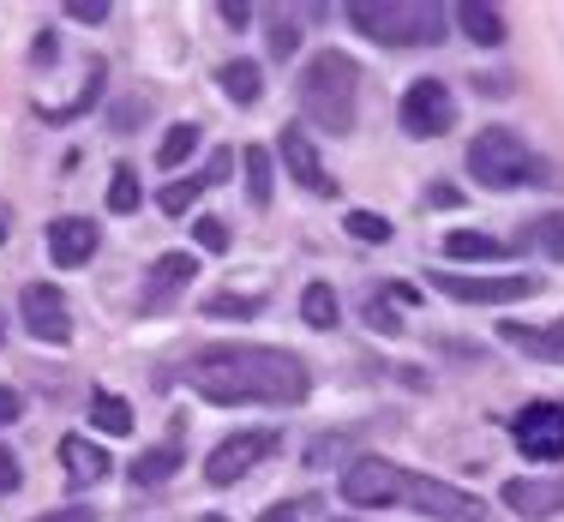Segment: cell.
Returning <instances> with one entry per match:
<instances>
[{
  "instance_id": "obj_1",
  "label": "cell",
  "mask_w": 564,
  "mask_h": 522,
  "mask_svg": "<svg viewBox=\"0 0 564 522\" xmlns=\"http://www.w3.org/2000/svg\"><path fill=\"white\" fill-rule=\"evenodd\" d=\"M186 384L217 409H294L313 391V372L289 348L264 342H205L186 360Z\"/></svg>"
},
{
  "instance_id": "obj_2",
  "label": "cell",
  "mask_w": 564,
  "mask_h": 522,
  "mask_svg": "<svg viewBox=\"0 0 564 522\" xmlns=\"http://www.w3.org/2000/svg\"><path fill=\"white\" fill-rule=\"evenodd\" d=\"M294 97H301V115L313 120V127H325L330 139H343V132H355V109H360V66L343 55V48H325V55H313L301 66V85H294Z\"/></svg>"
},
{
  "instance_id": "obj_3",
  "label": "cell",
  "mask_w": 564,
  "mask_h": 522,
  "mask_svg": "<svg viewBox=\"0 0 564 522\" xmlns=\"http://www.w3.org/2000/svg\"><path fill=\"white\" fill-rule=\"evenodd\" d=\"M468 174H475L480 186H492V193H510V186H558L553 163L510 127H480L475 132V144H468Z\"/></svg>"
},
{
  "instance_id": "obj_4",
  "label": "cell",
  "mask_w": 564,
  "mask_h": 522,
  "mask_svg": "<svg viewBox=\"0 0 564 522\" xmlns=\"http://www.w3.org/2000/svg\"><path fill=\"white\" fill-rule=\"evenodd\" d=\"M348 24L360 36L384 48H426L445 43V7H426V0H355L348 7Z\"/></svg>"
},
{
  "instance_id": "obj_5",
  "label": "cell",
  "mask_w": 564,
  "mask_h": 522,
  "mask_svg": "<svg viewBox=\"0 0 564 522\" xmlns=\"http://www.w3.org/2000/svg\"><path fill=\"white\" fill-rule=\"evenodd\" d=\"M397 504H402V511L433 516V522H487V504H480L475 492L451 487V480H433V475H409Z\"/></svg>"
},
{
  "instance_id": "obj_6",
  "label": "cell",
  "mask_w": 564,
  "mask_h": 522,
  "mask_svg": "<svg viewBox=\"0 0 564 522\" xmlns=\"http://www.w3.org/2000/svg\"><path fill=\"white\" fill-rule=\"evenodd\" d=\"M402 132H414V139H445L456 127V97L445 78H414L409 90H402Z\"/></svg>"
},
{
  "instance_id": "obj_7",
  "label": "cell",
  "mask_w": 564,
  "mask_h": 522,
  "mask_svg": "<svg viewBox=\"0 0 564 522\" xmlns=\"http://www.w3.org/2000/svg\"><path fill=\"white\" fill-rule=\"evenodd\" d=\"M402 480H409V468L384 463V457H360L343 468V499L355 504V511H391L402 499Z\"/></svg>"
},
{
  "instance_id": "obj_8",
  "label": "cell",
  "mask_w": 564,
  "mask_h": 522,
  "mask_svg": "<svg viewBox=\"0 0 564 522\" xmlns=\"http://www.w3.org/2000/svg\"><path fill=\"white\" fill-rule=\"evenodd\" d=\"M276 445H282V433H235V438H223L217 450H210V463H205V480L210 487H235L240 475H252L264 457H276Z\"/></svg>"
},
{
  "instance_id": "obj_9",
  "label": "cell",
  "mask_w": 564,
  "mask_h": 522,
  "mask_svg": "<svg viewBox=\"0 0 564 522\" xmlns=\"http://www.w3.org/2000/svg\"><path fill=\"white\" fill-rule=\"evenodd\" d=\"M510 438L529 463H558L564 457V403H529L510 421Z\"/></svg>"
},
{
  "instance_id": "obj_10",
  "label": "cell",
  "mask_w": 564,
  "mask_h": 522,
  "mask_svg": "<svg viewBox=\"0 0 564 522\" xmlns=\"http://www.w3.org/2000/svg\"><path fill=\"white\" fill-rule=\"evenodd\" d=\"M433 289L451 294V301H475V306H510V301H529L534 276H456V271H433Z\"/></svg>"
},
{
  "instance_id": "obj_11",
  "label": "cell",
  "mask_w": 564,
  "mask_h": 522,
  "mask_svg": "<svg viewBox=\"0 0 564 522\" xmlns=\"http://www.w3.org/2000/svg\"><path fill=\"white\" fill-rule=\"evenodd\" d=\"M19 313H24V330L36 342H73V313H66V294L55 283H24L19 294Z\"/></svg>"
},
{
  "instance_id": "obj_12",
  "label": "cell",
  "mask_w": 564,
  "mask_h": 522,
  "mask_svg": "<svg viewBox=\"0 0 564 522\" xmlns=\"http://www.w3.org/2000/svg\"><path fill=\"white\" fill-rule=\"evenodd\" d=\"M193 276H198V259H193V252H163V259L151 264V276H144V289H139V313H144V318L169 313V306L186 294V283H193Z\"/></svg>"
},
{
  "instance_id": "obj_13",
  "label": "cell",
  "mask_w": 564,
  "mask_h": 522,
  "mask_svg": "<svg viewBox=\"0 0 564 522\" xmlns=\"http://www.w3.org/2000/svg\"><path fill=\"white\" fill-rule=\"evenodd\" d=\"M282 168H289L313 198H330V193H337V181L325 174V163H318V151H313V139H306L301 127H282Z\"/></svg>"
},
{
  "instance_id": "obj_14",
  "label": "cell",
  "mask_w": 564,
  "mask_h": 522,
  "mask_svg": "<svg viewBox=\"0 0 564 522\" xmlns=\"http://www.w3.org/2000/svg\"><path fill=\"white\" fill-rule=\"evenodd\" d=\"M505 511H517L522 522H541V516H558L564 511V480H505Z\"/></svg>"
},
{
  "instance_id": "obj_15",
  "label": "cell",
  "mask_w": 564,
  "mask_h": 522,
  "mask_svg": "<svg viewBox=\"0 0 564 522\" xmlns=\"http://www.w3.org/2000/svg\"><path fill=\"white\" fill-rule=\"evenodd\" d=\"M48 259H55L61 271L90 264V259H97V222H85V217H55V222H48Z\"/></svg>"
},
{
  "instance_id": "obj_16",
  "label": "cell",
  "mask_w": 564,
  "mask_h": 522,
  "mask_svg": "<svg viewBox=\"0 0 564 522\" xmlns=\"http://www.w3.org/2000/svg\"><path fill=\"white\" fill-rule=\"evenodd\" d=\"M499 342H510V348H522V355H534V360H564V318H541V325H499Z\"/></svg>"
},
{
  "instance_id": "obj_17",
  "label": "cell",
  "mask_w": 564,
  "mask_h": 522,
  "mask_svg": "<svg viewBox=\"0 0 564 522\" xmlns=\"http://www.w3.org/2000/svg\"><path fill=\"white\" fill-rule=\"evenodd\" d=\"M61 463H66V480H73V487H97L102 475H109V450L102 445H90L85 433H73V438H61Z\"/></svg>"
},
{
  "instance_id": "obj_18",
  "label": "cell",
  "mask_w": 564,
  "mask_h": 522,
  "mask_svg": "<svg viewBox=\"0 0 564 522\" xmlns=\"http://www.w3.org/2000/svg\"><path fill=\"white\" fill-rule=\"evenodd\" d=\"M456 24H463V36L468 43H480V48H499L505 43V12L499 7H487V0H463V7H456Z\"/></svg>"
},
{
  "instance_id": "obj_19",
  "label": "cell",
  "mask_w": 564,
  "mask_h": 522,
  "mask_svg": "<svg viewBox=\"0 0 564 522\" xmlns=\"http://www.w3.org/2000/svg\"><path fill=\"white\" fill-rule=\"evenodd\" d=\"M445 259H456V264H499V259H510V247L492 240V235H475V229H451L445 235Z\"/></svg>"
},
{
  "instance_id": "obj_20",
  "label": "cell",
  "mask_w": 564,
  "mask_h": 522,
  "mask_svg": "<svg viewBox=\"0 0 564 522\" xmlns=\"http://www.w3.org/2000/svg\"><path fill=\"white\" fill-rule=\"evenodd\" d=\"M217 85H223V97H228V102H240V109H252V102L264 97V73H259V61H228L223 73H217Z\"/></svg>"
},
{
  "instance_id": "obj_21",
  "label": "cell",
  "mask_w": 564,
  "mask_h": 522,
  "mask_svg": "<svg viewBox=\"0 0 564 522\" xmlns=\"http://www.w3.org/2000/svg\"><path fill=\"white\" fill-rule=\"evenodd\" d=\"M174 468H181V445L169 438V445H156V450H139L127 475H132V487H163Z\"/></svg>"
},
{
  "instance_id": "obj_22",
  "label": "cell",
  "mask_w": 564,
  "mask_h": 522,
  "mask_svg": "<svg viewBox=\"0 0 564 522\" xmlns=\"http://www.w3.org/2000/svg\"><path fill=\"white\" fill-rule=\"evenodd\" d=\"M240 168H247V198L252 205H271V193H276V174H271V151H264V144H247V151H240Z\"/></svg>"
},
{
  "instance_id": "obj_23",
  "label": "cell",
  "mask_w": 564,
  "mask_h": 522,
  "mask_svg": "<svg viewBox=\"0 0 564 522\" xmlns=\"http://www.w3.org/2000/svg\"><path fill=\"white\" fill-rule=\"evenodd\" d=\"M90 426H97V433H109V438L132 433V409H127V396L97 391V396H90Z\"/></svg>"
},
{
  "instance_id": "obj_24",
  "label": "cell",
  "mask_w": 564,
  "mask_h": 522,
  "mask_svg": "<svg viewBox=\"0 0 564 522\" xmlns=\"http://www.w3.org/2000/svg\"><path fill=\"white\" fill-rule=\"evenodd\" d=\"M522 240H529L534 252H546L553 264H564V210H546V217H534L529 229H522Z\"/></svg>"
},
{
  "instance_id": "obj_25",
  "label": "cell",
  "mask_w": 564,
  "mask_h": 522,
  "mask_svg": "<svg viewBox=\"0 0 564 522\" xmlns=\"http://www.w3.org/2000/svg\"><path fill=\"white\" fill-rule=\"evenodd\" d=\"M205 168H198V174H186V181H169L163 186V198H156V205H163V217H186V210H193L198 205V193H205Z\"/></svg>"
},
{
  "instance_id": "obj_26",
  "label": "cell",
  "mask_w": 564,
  "mask_h": 522,
  "mask_svg": "<svg viewBox=\"0 0 564 522\" xmlns=\"http://www.w3.org/2000/svg\"><path fill=\"white\" fill-rule=\"evenodd\" d=\"M301 318H306L313 330H330V325H337V294H330V283H313V289L301 294Z\"/></svg>"
},
{
  "instance_id": "obj_27",
  "label": "cell",
  "mask_w": 564,
  "mask_h": 522,
  "mask_svg": "<svg viewBox=\"0 0 564 522\" xmlns=\"http://www.w3.org/2000/svg\"><path fill=\"white\" fill-rule=\"evenodd\" d=\"M193 151H198V127H193V120H181V127H169V139L156 144V163H163V168H181Z\"/></svg>"
},
{
  "instance_id": "obj_28",
  "label": "cell",
  "mask_w": 564,
  "mask_h": 522,
  "mask_svg": "<svg viewBox=\"0 0 564 522\" xmlns=\"http://www.w3.org/2000/svg\"><path fill=\"white\" fill-rule=\"evenodd\" d=\"M139 174H132V168H115V181H109V210H115V217H132V210H139Z\"/></svg>"
},
{
  "instance_id": "obj_29",
  "label": "cell",
  "mask_w": 564,
  "mask_h": 522,
  "mask_svg": "<svg viewBox=\"0 0 564 522\" xmlns=\"http://www.w3.org/2000/svg\"><path fill=\"white\" fill-rule=\"evenodd\" d=\"M343 229L355 235V240H367V247H384V240H391V222H384L379 210H348Z\"/></svg>"
},
{
  "instance_id": "obj_30",
  "label": "cell",
  "mask_w": 564,
  "mask_h": 522,
  "mask_svg": "<svg viewBox=\"0 0 564 522\" xmlns=\"http://www.w3.org/2000/svg\"><path fill=\"white\" fill-rule=\"evenodd\" d=\"M205 313L210 318H259V301H252V294H210Z\"/></svg>"
},
{
  "instance_id": "obj_31",
  "label": "cell",
  "mask_w": 564,
  "mask_h": 522,
  "mask_svg": "<svg viewBox=\"0 0 564 522\" xmlns=\"http://www.w3.org/2000/svg\"><path fill=\"white\" fill-rule=\"evenodd\" d=\"M193 240H198L205 252H228V240H235V235H228L223 217H193Z\"/></svg>"
},
{
  "instance_id": "obj_32",
  "label": "cell",
  "mask_w": 564,
  "mask_h": 522,
  "mask_svg": "<svg viewBox=\"0 0 564 522\" xmlns=\"http://www.w3.org/2000/svg\"><path fill=\"white\" fill-rule=\"evenodd\" d=\"M367 325L372 330H379V337H397V313H391V301H379V294H372V301H367Z\"/></svg>"
},
{
  "instance_id": "obj_33",
  "label": "cell",
  "mask_w": 564,
  "mask_h": 522,
  "mask_svg": "<svg viewBox=\"0 0 564 522\" xmlns=\"http://www.w3.org/2000/svg\"><path fill=\"white\" fill-rule=\"evenodd\" d=\"M313 516V499H282V504H271L259 522H306Z\"/></svg>"
},
{
  "instance_id": "obj_34",
  "label": "cell",
  "mask_w": 564,
  "mask_h": 522,
  "mask_svg": "<svg viewBox=\"0 0 564 522\" xmlns=\"http://www.w3.org/2000/svg\"><path fill=\"white\" fill-rule=\"evenodd\" d=\"M294 48H301V31H294L289 19H276V24H271V55H276V61H289Z\"/></svg>"
},
{
  "instance_id": "obj_35",
  "label": "cell",
  "mask_w": 564,
  "mask_h": 522,
  "mask_svg": "<svg viewBox=\"0 0 564 522\" xmlns=\"http://www.w3.org/2000/svg\"><path fill=\"white\" fill-rule=\"evenodd\" d=\"M66 12H73L78 24H102L109 19V0H66Z\"/></svg>"
},
{
  "instance_id": "obj_36",
  "label": "cell",
  "mask_w": 564,
  "mask_h": 522,
  "mask_svg": "<svg viewBox=\"0 0 564 522\" xmlns=\"http://www.w3.org/2000/svg\"><path fill=\"white\" fill-rule=\"evenodd\" d=\"M19 480H24V475H19V457L0 445V492H19Z\"/></svg>"
},
{
  "instance_id": "obj_37",
  "label": "cell",
  "mask_w": 564,
  "mask_h": 522,
  "mask_svg": "<svg viewBox=\"0 0 564 522\" xmlns=\"http://www.w3.org/2000/svg\"><path fill=\"white\" fill-rule=\"evenodd\" d=\"M19 414H24V396L12 391V384H0V426H12Z\"/></svg>"
},
{
  "instance_id": "obj_38",
  "label": "cell",
  "mask_w": 564,
  "mask_h": 522,
  "mask_svg": "<svg viewBox=\"0 0 564 522\" xmlns=\"http://www.w3.org/2000/svg\"><path fill=\"white\" fill-rule=\"evenodd\" d=\"M55 55H61V43H55V36L43 31V36H36V43H31V61H36V66H48Z\"/></svg>"
},
{
  "instance_id": "obj_39",
  "label": "cell",
  "mask_w": 564,
  "mask_h": 522,
  "mask_svg": "<svg viewBox=\"0 0 564 522\" xmlns=\"http://www.w3.org/2000/svg\"><path fill=\"white\" fill-rule=\"evenodd\" d=\"M426 205L451 210V205H463V193H456V186H433V193H426Z\"/></svg>"
},
{
  "instance_id": "obj_40",
  "label": "cell",
  "mask_w": 564,
  "mask_h": 522,
  "mask_svg": "<svg viewBox=\"0 0 564 522\" xmlns=\"http://www.w3.org/2000/svg\"><path fill=\"white\" fill-rule=\"evenodd\" d=\"M144 115H151V102H127V109H120V115H115V127H120V132H127V127H132V120H144Z\"/></svg>"
},
{
  "instance_id": "obj_41",
  "label": "cell",
  "mask_w": 564,
  "mask_h": 522,
  "mask_svg": "<svg viewBox=\"0 0 564 522\" xmlns=\"http://www.w3.org/2000/svg\"><path fill=\"white\" fill-rule=\"evenodd\" d=\"M217 12H223V24H235V31H240V24H247V19H252V12H247V7H235V0H223V7H217Z\"/></svg>"
},
{
  "instance_id": "obj_42",
  "label": "cell",
  "mask_w": 564,
  "mask_h": 522,
  "mask_svg": "<svg viewBox=\"0 0 564 522\" xmlns=\"http://www.w3.org/2000/svg\"><path fill=\"white\" fill-rule=\"evenodd\" d=\"M43 522H97V511H61V516H43Z\"/></svg>"
},
{
  "instance_id": "obj_43",
  "label": "cell",
  "mask_w": 564,
  "mask_h": 522,
  "mask_svg": "<svg viewBox=\"0 0 564 522\" xmlns=\"http://www.w3.org/2000/svg\"><path fill=\"white\" fill-rule=\"evenodd\" d=\"M0 337H7V318H0Z\"/></svg>"
},
{
  "instance_id": "obj_44",
  "label": "cell",
  "mask_w": 564,
  "mask_h": 522,
  "mask_svg": "<svg viewBox=\"0 0 564 522\" xmlns=\"http://www.w3.org/2000/svg\"><path fill=\"white\" fill-rule=\"evenodd\" d=\"M0 240H7V229H0Z\"/></svg>"
},
{
  "instance_id": "obj_45",
  "label": "cell",
  "mask_w": 564,
  "mask_h": 522,
  "mask_svg": "<svg viewBox=\"0 0 564 522\" xmlns=\"http://www.w3.org/2000/svg\"><path fill=\"white\" fill-rule=\"evenodd\" d=\"M210 522H223V516H210Z\"/></svg>"
}]
</instances>
